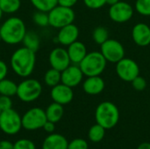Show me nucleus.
<instances>
[{"instance_id":"obj_1","label":"nucleus","mask_w":150,"mask_h":149,"mask_svg":"<svg viewBox=\"0 0 150 149\" xmlns=\"http://www.w3.org/2000/svg\"><path fill=\"white\" fill-rule=\"evenodd\" d=\"M35 63V53L24 46L15 50L10 59V65L13 72L23 78H26L33 74Z\"/></svg>"},{"instance_id":"obj_2","label":"nucleus","mask_w":150,"mask_h":149,"mask_svg":"<svg viewBox=\"0 0 150 149\" xmlns=\"http://www.w3.org/2000/svg\"><path fill=\"white\" fill-rule=\"evenodd\" d=\"M26 32L24 21L18 17L8 18L0 26L2 41L8 45H17L22 42Z\"/></svg>"},{"instance_id":"obj_3","label":"nucleus","mask_w":150,"mask_h":149,"mask_svg":"<svg viewBox=\"0 0 150 149\" xmlns=\"http://www.w3.org/2000/svg\"><path fill=\"white\" fill-rule=\"evenodd\" d=\"M97 124L105 129L113 128L119 122L120 112L118 107L112 102L105 101L99 104L95 112Z\"/></svg>"},{"instance_id":"obj_4","label":"nucleus","mask_w":150,"mask_h":149,"mask_svg":"<svg viewBox=\"0 0 150 149\" xmlns=\"http://www.w3.org/2000/svg\"><path fill=\"white\" fill-rule=\"evenodd\" d=\"M107 61L101 52H91L86 54L83 61L78 64L83 74L88 76H100L105 69Z\"/></svg>"},{"instance_id":"obj_5","label":"nucleus","mask_w":150,"mask_h":149,"mask_svg":"<svg viewBox=\"0 0 150 149\" xmlns=\"http://www.w3.org/2000/svg\"><path fill=\"white\" fill-rule=\"evenodd\" d=\"M42 93L41 83L33 78H26L18 84L17 97L25 103L37 100Z\"/></svg>"},{"instance_id":"obj_6","label":"nucleus","mask_w":150,"mask_h":149,"mask_svg":"<svg viewBox=\"0 0 150 149\" xmlns=\"http://www.w3.org/2000/svg\"><path fill=\"white\" fill-rule=\"evenodd\" d=\"M75 11L72 8L57 4L48 11L49 25L60 29L67 25L72 24L75 20Z\"/></svg>"},{"instance_id":"obj_7","label":"nucleus","mask_w":150,"mask_h":149,"mask_svg":"<svg viewBox=\"0 0 150 149\" xmlns=\"http://www.w3.org/2000/svg\"><path fill=\"white\" fill-rule=\"evenodd\" d=\"M22 128V118L12 108L2 111L0 114V129L8 135L17 134Z\"/></svg>"},{"instance_id":"obj_8","label":"nucleus","mask_w":150,"mask_h":149,"mask_svg":"<svg viewBox=\"0 0 150 149\" xmlns=\"http://www.w3.org/2000/svg\"><path fill=\"white\" fill-rule=\"evenodd\" d=\"M22 118V127L28 131H34L42 128L47 122L46 112L43 109L33 107L25 112Z\"/></svg>"},{"instance_id":"obj_9","label":"nucleus","mask_w":150,"mask_h":149,"mask_svg":"<svg viewBox=\"0 0 150 149\" xmlns=\"http://www.w3.org/2000/svg\"><path fill=\"white\" fill-rule=\"evenodd\" d=\"M101 54L105 59L112 63H117L125 57V49L122 44L112 39H108L101 45Z\"/></svg>"},{"instance_id":"obj_10","label":"nucleus","mask_w":150,"mask_h":149,"mask_svg":"<svg viewBox=\"0 0 150 149\" xmlns=\"http://www.w3.org/2000/svg\"><path fill=\"white\" fill-rule=\"evenodd\" d=\"M116 73L122 81L132 82L140 75V68L135 61L124 57L116 63Z\"/></svg>"},{"instance_id":"obj_11","label":"nucleus","mask_w":150,"mask_h":149,"mask_svg":"<svg viewBox=\"0 0 150 149\" xmlns=\"http://www.w3.org/2000/svg\"><path fill=\"white\" fill-rule=\"evenodd\" d=\"M134 15V8L127 2L120 1L117 4L110 6L109 17L116 23H126L132 18Z\"/></svg>"},{"instance_id":"obj_12","label":"nucleus","mask_w":150,"mask_h":149,"mask_svg":"<svg viewBox=\"0 0 150 149\" xmlns=\"http://www.w3.org/2000/svg\"><path fill=\"white\" fill-rule=\"evenodd\" d=\"M48 61L51 68H55L61 72L68 68L71 63L68 51L63 47L54 48L49 54Z\"/></svg>"},{"instance_id":"obj_13","label":"nucleus","mask_w":150,"mask_h":149,"mask_svg":"<svg viewBox=\"0 0 150 149\" xmlns=\"http://www.w3.org/2000/svg\"><path fill=\"white\" fill-rule=\"evenodd\" d=\"M83 76L79 65H69L62 71V83L71 88L76 87L82 82Z\"/></svg>"},{"instance_id":"obj_14","label":"nucleus","mask_w":150,"mask_h":149,"mask_svg":"<svg viewBox=\"0 0 150 149\" xmlns=\"http://www.w3.org/2000/svg\"><path fill=\"white\" fill-rule=\"evenodd\" d=\"M50 96L54 102L62 105H65L73 100L74 92L71 87H69L61 83L51 89Z\"/></svg>"},{"instance_id":"obj_15","label":"nucleus","mask_w":150,"mask_h":149,"mask_svg":"<svg viewBox=\"0 0 150 149\" xmlns=\"http://www.w3.org/2000/svg\"><path fill=\"white\" fill-rule=\"evenodd\" d=\"M78 36L79 29L76 25L72 23L60 28L57 34V41L62 46H69L77 40Z\"/></svg>"},{"instance_id":"obj_16","label":"nucleus","mask_w":150,"mask_h":149,"mask_svg":"<svg viewBox=\"0 0 150 149\" xmlns=\"http://www.w3.org/2000/svg\"><path fill=\"white\" fill-rule=\"evenodd\" d=\"M132 38L134 42L139 47H147L150 45V27L144 23L136 24L132 30Z\"/></svg>"},{"instance_id":"obj_17","label":"nucleus","mask_w":150,"mask_h":149,"mask_svg":"<svg viewBox=\"0 0 150 149\" xmlns=\"http://www.w3.org/2000/svg\"><path fill=\"white\" fill-rule=\"evenodd\" d=\"M105 86V81L99 76H88L83 83V90L86 94L95 96L100 94L104 90Z\"/></svg>"},{"instance_id":"obj_18","label":"nucleus","mask_w":150,"mask_h":149,"mask_svg":"<svg viewBox=\"0 0 150 149\" xmlns=\"http://www.w3.org/2000/svg\"><path fill=\"white\" fill-rule=\"evenodd\" d=\"M67 51H68L71 63L76 64V65H78L88 54L85 45L83 42L78 41V40L68 46Z\"/></svg>"},{"instance_id":"obj_19","label":"nucleus","mask_w":150,"mask_h":149,"mask_svg":"<svg viewBox=\"0 0 150 149\" xmlns=\"http://www.w3.org/2000/svg\"><path fill=\"white\" fill-rule=\"evenodd\" d=\"M67 139L59 133H50L43 141L42 149H68Z\"/></svg>"},{"instance_id":"obj_20","label":"nucleus","mask_w":150,"mask_h":149,"mask_svg":"<svg viewBox=\"0 0 150 149\" xmlns=\"http://www.w3.org/2000/svg\"><path fill=\"white\" fill-rule=\"evenodd\" d=\"M45 112H46L47 120L54 122V123H57L62 119L63 116V113H64L63 105L54 102L47 107Z\"/></svg>"},{"instance_id":"obj_21","label":"nucleus","mask_w":150,"mask_h":149,"mask_svg":"<svg viewBox=\"0 0 150 149\" xmlns=\"http://www.w3.org/2000/svg\"><path fill=\"white\" fill-rule=\"evenodd\" d=\"M24 47L36 53L40 47V40L39 35L33 31H27L22 40Z\"/></svg>"},{"instance_id":"obj_22","label":"nucleus","mask_w":150,"mask_h":149,"mask_svg":"<svg viewBox=\"0 0 150 149\" xmlns=\"http://www.w3.org/2000/svg\"><path fill=\"white\" fill-rule=\"evenodd\" d=\"M44 83L47 86L53 88L62 83V72L55 68H49L44 75Z\"/></svg>"},{"instance_id":"obj_23","label":"nucleus","mask_w":150,"mask_h":149,"mask_svg":"<svg viewBox=\"0 0 150 149\" xmlns=\"http://www.w3.org/2000/svg\"><path fill=\"white\" fill-rule=\"evenodd\" d=\"M18 84L7 78H4L0 81V95L13 97L17 95Z\"/></svg>"},{"instance_id":"obj_24","label":"nucleus","mask_w":150,"mask_h":149,"mask_svg":"<svg viewBox=\"0 0 150 149\" xmlns=\"http://www.w3.org/2000/svg\"><path fill=\"white\" fill-rule=\"evenodd\" d=\"M30 2L37 11L46 12L50 11L58 4V0H30Z\"/></svg>"},{"instance_id":"obj_25","label":"nucleus","mask_w":150,"mask_h":149,"mask_svg":"<svg viewBox=\"0 0 150 149\" xmlns=\"http://www.w3.org/2000/svg\"><path fill=\"white\" fill-rule=\"evenodd\" d=\"M20 6L21 0H0V8L4 13H15L19 10Z\"/></svg>"},{"instance_id":"obj_26","label":"nucleus","mask_w":150,"mask_h":149,"mask_svg":"<svg viewBox=\"0 0 150 149\" xmlns=\"http://www.w3.org/2000/svg\"><path fill=\"white\" fill-rule=\"evenodd\" d=\"M105 130H106L105 128H104L102 126H100L98 124L93 125L90 128L89 133H88V137H89L90 141H92V142H99V141H101L105 137Z\"/></svg>"},{"instance_id":"obj_27","label":"nucleus","mask_w":150,"mask_h":149,"mask_svg":"<svg viewBox=\"0 0 150 149\" xmlns=\"http://www.w3.org/2000/svg\"><path fill=\"white\" fill-rule=\"evenodd\" d=\"M92 39L97 44L101 46L104 42H105L109 39V32L107 28L101 25L96 27L92 32Z\"/></svg>"},{"instance_id":"obj_28","label":"nucleus","mask_w":150,"mask_h":149,"mask_svg":"<svg viewBox=\"0 0 150 149\" xmlns=\"http://www.w3.org/2000/svg\"><path fill=\"white\" fill-rule=\"evenodd\" d=\"M33 21L39 26H47L49 25V18H48V12L37 11L33 15Z\"/></svg>"},{"instance_id":"obj_29","label":"nucleus","mask_w":150,"mask_h":149,"mask_svg":"<svg viewBox=\"0 0 150 149\" xmlns=\"http://www.w3.org/2000/svg\"><path fill=\"white\" fill-rule=\"evenodd\" d=\"M135 9L143 16H150V0H136Z\"/></svg>"},{"instance_id":"obj_30","label":"nucleus","mask_w":150,"mask_h":149,"mask_svg":"<svg viewBox=\"0 0 150 149\" xmlns=\"http://www.w3.org/2000/svg\"><path fill=\"white\" fill-rule=\"evenodd\" d=\"M13 149H36L35 144L27 139H20L14 143Z\"/></svg>"},{"instance_id":"obj_31","label":"nucleus","mask_w":150,"mask_h":149,"mask_svg":"<svg viewBox=\"0 0 150 149\" xmlns=\"http://www.w3.org/2000/svg\"><path fill=\"white\" fill-rule=\"evenodd\" d=\"M131 83H132L133 88L135 90H138V91H142L147 87V81L145 80V78H143L140 75L137 77H135Z\"/></svg>"},{"instance_id":"obj_32","label":"nucleus","mask_w":150,"mask_h":149,"mask_svg":"<svg viewBox=\"0 0 150 149\" xmlns=\"http://www.w3.org/2000/svg\"><path fill=\"white\" fill-rule=\"evenodd\" d=\"M68 149H88V143L83 139H75L69 142Z\"/></svg>"},{"instance_id":"obj_33","label":"nucleus","mask_w":150,"mask_h":149,"mask_svg":"<svg viewBox=\"0 0 150 149\" xmlns=\"http://www.w3.org/2000/svg\"><path fill=\"white\" fill-rule=\"evenodd\" d=\"M83 3L88 8L97 10L106 4V0H83Z\"/></svg>"},{"instance_id":"obj_34","label":"nucleus","mask_w":150,"mask_h":149,"mask_svg":"<svg viewBox=\"0 0 150 149\" xmlns=\"http://www.w3.org/2000/svg\"><path fill=\"white\" fill-rule=\"evenodd\" d=\"M12 108V101L11 97L8 96H0V109L2 111H6Z\"/></svg>"},{"instance_id":"obj_35","label":"nucleus","mask_w":150,"mask_h":149,"mask_svg":"<svg viewBox=\"0 0 150 149\" xmlns=\"http://www.w3.org/2000/svg\"><path fill=\"white\" fill-rule=\"evenodd\" d=\"M7 74H8V66H7V64L4 61L0 60V81L6 78Z\"/></svg>"},{"instance_id":"obj_36","label":"nucleus","mask_w":150,"mask_h":149,"mask_svg":"<svg viewBox=\"0 0 150 149\" xmlns=\"http://www.w3.org/2000/svg\"><path fill=\"white\" fill-rule=\"evenodd\" d=\"M54 124L55 123H54V122H51L49 120H47V122L44 124V126H43L42 128L45 130V132H47L48 133H53L54 131V129H55V125Z\"/></svg>"},{"instance_id":"obj_37","label":"nucleus","mask_w":150,"mask_h":149,"mask_svg":"<svg viewBox=\"0 0 150 149\" xmlns=\"http://www.w3.org/2000/svg\"><path fill=\"white\" fill-rule=\"evenodd\" d=\"M77 1L78 0H58V4L62 6L72 8L77 3Z\"/></svg>"},{"instance_id":"obj_38","label":"nucleus","mask_w":150,"mask_h":149,"mask_svg":"<svg viewBox=\"0 0 150 149\" xmlns=\"http://www.w3.org/2000/svg\"><path fill=\"white\" fill-rule=\"evenodd\" d=\"M14 144L9 141H0V149H13Z\"/></svg>"},{"instance_id":"obj_39","label":"nucleus","mask_w":150,"mask_h":149,"mask_svg":"<svg viewBox=\"0 0 150 149\" xmlns=\"http://www.w3.org/2000/svg\"><path fill=\"white\" fill-rule=\"evenodd\" d=\"M137 149H150V143L149 142H143L138 146Z\"/></svg>"},{"instance_id":"obj_40","label":"nucleus","mask_w":150,"mask_h":149,"mask_svg":"<svg viewBox=\"0 0 150 149\" xmlns=\"http://www.w3.org/2000/svg\"><path fill=\"white\" fill-rule=\"evenodd\" d=\"M120 0H106V4H109L110 6H112V5L117 4V3L120 2Z\"/></svg>"},{"instance_id":"obj_41","label":"nucleus","mask_w":150,"mask_h":149,"mask_svg":"<svg viewBox=\"0 0 150 149\" xmlns=\"http://www.w3.org/2000/svg\"><path fill=\"white\" fill-rule=\"evenodd\" d=\"M3 15H4V11H2V9L0 8V20L2 19V18H3Z\"/></svg>"},{"instance_id":"obj_42","label":"nucleus","mask_w":150,"mask_h":149,"mask_svg":"<svg viewBox=\"0 0 150 149\" xmlns=\"http://www.w3.org/2000/svg\"><path fill=\"white\" fill-rule=\"evenodd\" d=\"M0 41H2V38H1V34H0Z\"/></svg>"},{"instance_id":"obj_43","label":"nucleus","mask_w":150,"mask_h":149,"mask_svg":"<svg viewBox=\"0 0 150 149\" xmlns=\"http://www.w3.org/2000/svg\"><path fill=\"white\" fill-rule=\"evenodd\" d=\"M1 112H2V110L0 109V114H1Z\"/></svg>"}]
</instances>
